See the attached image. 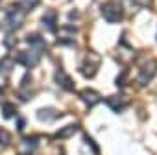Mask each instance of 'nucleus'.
Wrapping results in <instances>:
<instances>
[{"instance_id": "f257e3e1", "label": "nucleus", "mask_w": 157, "mask_h": 155, "mask_svg": "<svg viewBox=\"0 0 157 155\" xmlns=\"http://www.w3.org/2000/svg\"><path fill=\"white\" fill-rule=\"evenodd\" d=\"M102 17L107 22H120L122 17H124V9H122V6L118 2L109 0V2H104L102 4Z\"/></svg>"}, {"instance_id": "f03ea898", "label": "nucleus", "mask_w": 157, "mask_h": 155, "mask_svg": "<svg viewBox=\"0 0 157 155\" xmlns=\"http://www.w3.org/2000/svg\"><path fill=\"white\" fill-rule=\"evenodd\" d=\"M98 66H100V55H98L96 52L89 50V52L85 54V59H83V63L80 65V72H82L85 78H89V80H91V78L96 74Z\"/></svg>"}, {"instance_id": "7ed1b4c3", "label": "nucleus", "mask_w": 157, "mask_h": 155, "mask_svg": "<svg viewBox=\"0 0 157 155\" xmlns=\"http://www.w3.org/2000/svg\"><path fill=\"white\" fill-rule=\"evenodd\" d=\"M43 46H30L28 50H24V52H21L19 54V57H17V61L21 63V65H24V66H35L39 61H41V55H43Z\"/></svg>"}, {"instance_id": "20e7f679", "label": "nucleus", "mask_w": 157, "mask_h": 155, "mask_svg": "<svg viewBox=\"0 0 157 155\" xmlns=\"http://www.w3.org/2000/svg\"><path fill=\"white\" fill-rule=\"evenodd\" d=\"M157 72V59H150L146 63L140 65V70H139V78H137V83L140 87H146L151 80H153V76Z\"/></svg>"}, {"instance_id": "39448f33", "label": "nucleus", "mask_w": 157, "mask_h": 155, "mask_svg": "<svg viewBox=\"0 0 157 155\" xmlns=\"http://www.w3.org/2000/svg\"><path fill=\"white\" fill-rule=\"evenodd\" d=\"M22 21H24V11L19 8V4H13L8 11H6V24L10 30H17L22 26Z\"/></svg>"}, {"instance_id": "423d86ee", "label": "nucleus", "mask_w": 157, "mask_h": 155, "mask_svg": "<svg viewBox=\"0 0 157 155\" xmlns=\"http://www.w3.org/2000/svg\"><path fill=\"white\" fill-rule=\"evenodd\" d=\"M80 98H82V102L87 105V109H93L96 104H100V102H102L100 93H98V91H94V89H83V91L80 93Z\"/></svg>"}, {"instance_id": "0eeeda50", "label": "nucleus", "mask_w": 157, "mask_h": 155, "mask_svg": "<svg viewBox=\"0 0 157 155\" xmlns=\"http://www.w3.org/2000/svg\"><path fill=\"white\" fill-rule=\"evenodd\" d=\"M54 80H56V83L63 89V91H72L74 89V80H72V78L65 72V70H57L56 72V78H54Z\"/></svg>"}, {"instance_id": "6e6552de", "label": "nucleus", "mask_w": 157, "mask_h": 155, "mask_svg": "<svg viewBox=\"0 0 157 155\" xmlns=\"http://www.w3.org/2000/svg\"><path fill=\"white\" fill-rule=\"evenodd\" d=\"M59 116H61V111H57L54 107H43V109L37 111V118L41 122H52V120H56Z\"/></svg>"}, {"instance_id": "1a4fd4ad", "label": "nucleus", "mask_w": 157, "mask_h": 155, "mask_svg": "<svg viewBox=\"0 0 157 155\" xmlns=\"http://www.w3.org/2000/svg\"><path fill=\"white\" fill-rule=\"evenodd\" d=\"M107 105L113 109V111H117V113H120V111H124V107H126V104H128V100L118 93V94H113V96H109L107 100Z\"/></svg>"}, {"instance_id": "9d476101", "label": "nucleus", "mask_w": 157, "mask_h": 155, "mask_svg": "<svg viewBox=\"0 0 157 155\" xmlns=\"http://www.w3.org/2000/svg\"><path fill=\"white\" fill-rule=\"evenodd\" d=\"M43 24L46 26V30L56 32V30H57V11H56V9H48V11L43 15Z\"/></svg>"}, {"instance_id": "9b49d317", "label": "nucleus", "mask_w": 157, "mask_h": 155, "mask_svg": "<svg viewBox=\"0 0 157 155\" xmlns=\"http://www.w3.org/2000/svg\"><path fill=\"white\" fill-rule=\"evenodd\" d=\"M13 59L11 57H4V59H0V74L2 76H10L11 70H13Z\"/></svg>"}, {"instance_id": "f8f14e48", "label": "nucleus", "mask_w": 157, "mask_h": 155, "mask_svg": "<svg viewBox=\"0 0 157 155\" xmlns=\"http://www.w3.org/2000/svg\"><path fill=\"white\" fill-rule=\"evenodd\" d=\"M39 4H41V0H21V2H19V8H21L24 13H30V11H33Z\"/></svg>"}, {"instance_id": "ddd939ff", "label": "nucleus", "mask_w": 157, "mask_h": 155, "mask_svg": "<svg viewBox=\"0 0 157 155\" xmlns=\"http://www.w3.org/2000/svg\"><path fill=\"white\" fill-rule=\"evenodd\" d=\"M76 131H78V126H76V124H70L68 127H63V129H59V131H57L54 137H56V138H67V137H72Z\"/></svg>"}, {"instance_id": "4468645a", "label": "nucleus", "mask_w": 157, "mask_h": 155, "mask_svg": "<svg viewBox=\"0 0 157 155\" xmlns=\"http://www.w3.org/2000/svg\"><path fill=\"white\" fill-rule=\"evenodd\" d=\"M17 115V107L13 104H4L2 105V116L4 118H13Z\"/></svg>"}, {"instance_id": "2eb2a0df", "label": "nucleus", "mask_w": 157, "mask_h": 155, "mask_svg": "<svg viewBox=\"0 0 157 155\" xmlns=\"http://www.w3.org/2000/svg\"><path fill=\"white\" fill-rule=\"evenodd\" d=\"M10 140H11V135L4 129V127H0V146H6V144H10Z\"/></svg>"}, {"instance_id": "dca6fc26", "label": "nucleus", "mask_w": 157, "mask_h": 155, "mask_svg": "<svg viewBox=\"0 0 157 155\" xmlns=\"http://www.w3.org/2000/svg\"><path fill=\"white\" fill-rule=\"evenodd\" d=\"M24 146H28V148H37V146H39V137H26V138H24Z\"/></svg>"}, {"instance_id": "f3484780", "label": "nucleus", "mask_w": 157, "mask_h": 155, "mask_svg": "<svg viewBox=\"0 0 157 155\" xmlns=\"http://www.w3.org/2000/svg\"><path fill=\"white\" fill-rule=\"evenodd\" d=\"M15 43H17V37H15L13 33H8V35H6V39H4V44H6L8 48H13V46H15Z\"/></svg>"}, {"instance_id": "a211bd4d", "label": "nucleus", "mask_w": 157, "mask_h": 155, "mask_svg": "<svg viewBox=\"0 0 157 155\" xmlns=\"http://www.w3.org/2000/svg\"><path fill=\"white\" fill-rule=\"evenodd\" d=\"M126 80H128V70H122V72L118 74V80H117V85H118V87H122Z\"/></svg>"}, {"instance_id": "6ab92c4d", "label": "nucleus", "mask_w": 157, "mask_h": 155, "mask_svg": "<svg viewBox=\"0 0 157 155\" xmlns=\"http://www.w3.org/2000/svg\"><path fill=\"white\" fill-rule=\"evenodd\" d=\"M83 138H85V140H87V142H89V144L93 146V151H94V153L98 155V153H100V151H98V149H100V148H98V144H94V142L91 140V137H89V135H83Z\"/></svg>"}, {"instance_id": "aec40b11", "label": "nucleus", "mask_w": 157, "mask_h": 155, "mask_svg": "<svg viewBox=\"0 0 157 155\" xmlns=\"http://www.w3.org/2000/svg\"><path fill=\"white\" fill-rule=\"evenodd\" d=\"M24 127H26V118H19V120H17V129L22 131Z\"/></svg>"}, {"instance_id": "412c9836", "label": "nucleus", "mask_w": 157, "mask_h": 155, "mask_svg": "<svg viewBox=\"0 0 157 155\" xmlns=\"http://www.w3.org/2000/svg\"><path fill=\"white\" fill-rule=\"evenodd\" d=\"M57 43H59V44H68V46H74V41H72V39H59Z\"/></svg>"}, {"instance_id": "4be33fe9", "label": "nucleus", "mask_w": 157, "mask_h": 155, "mask_svg": "<svg viewBox=\"0 0 157 155\" xmlns=\"http://www.w3.org/2000/svg\"><path fill=\"white\" fill-rule=\"evenodd\" d=\"M76 17H78V11H76V9H74V11H72V13H70V19H76Z\"/></svg>"}, {"instance_id": "5701e85b", "label": "nucleus", "mask_w": 157, "mask_h": 155, "mask_svg": "<svg viewBox=\"0 0 157 155\" xmlns=\"http://www.w3.org/2000/svg\"><path fill=\"white\" fill-rule=\"evenodd\" d=\"M0 98H4V89L0 87Z\"/></svg>"}]
</instances>
